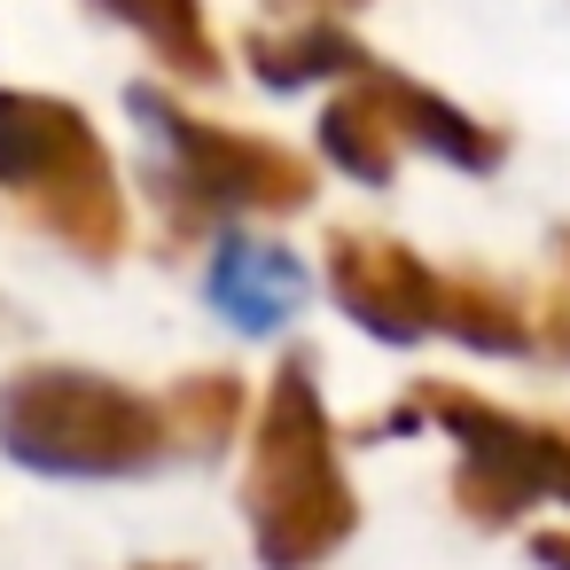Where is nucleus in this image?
Returning <instances> with one entry per match:
<instances>
[{
  "mask_svg": "<svg viewBox=\"0 0 570 570\" xmlns=\"http://www.w3.org/2000/svg\"><path fill=\"white\" fill-rule=\"evenodd\" d=\"M258 531H266V554H274L282 570H305L313 554H328V547L352 531V492H344V476H336L328 422H321V399H313L305 367H289L282 391H274V406H266Z\"/></svg>",
  "mask_w": 570,
  "mask_h": 570,
  "instance_id": "1",
  "label": "nucleus"
},
{
  "mask_svg": "<svg viewBox=\"0 0 570 570\" xmlns=\"http://www.w3.org/2000/svg\"><path fill=\"white\" fill-rule=\"evenodd\" d=\"M414 406H430V414L461 438L453 500H461V515H476L484 531L515 523V515L539 508V500H562V508H570V438H562V430L523 422V414H500L492 399L453 391V383H430Z\"/></svg>",
  "mask_w": 570,
  "mask_h": 570,
  "instance_id": "2",
  "label": "nucleus"
},
{
  "mask_svg": "<svg viewBox=\"0 0 570 570\" xmlns=\"http://www.w3.org/2000/svg\"><path fill=\"white\" fill-rule=\"evenodd\" d=\"M336 297L352 305L360 328L414 344V336H445V297L453 274L422 266L406 243H375V235H344L336 243Z\"/></svg>",
  "mask_w": 570,
  "mask_h": 570,
  "instance_id": "3",
  "label": "nucleus"
},
{
  "mask_svg": "<svg viewBox=\"0 0 570 570\" xmlns=\"http://www.w3.org/2000/svg\"><path fill=\"white\" fill-rule=\"evenodd\" d=\"M219 297L243 328H274L297 297H305V274L282 258V250H258V243H227L219 258Z\"/></svg>",
  "mask_w": 570,
  "mask_h": 570,
  "instance_id": "4",
  "label": "nucleus"
},
{
  "mask_svg": "<svg viewBox=\"0 0 570 570\" xmlns=\"http://www.w3.org/2000/svg\"><path fill=\"white\" fill-rule=\"evenodd\" d=\"M313 71H367V56L336 32H305L297 48H266V79H313Z\"/></svg>",
  "mask_w": 570,
  "mask_h": 570,
  "instance_id": "5",
  "label": "nucleus"
},
{
  "mask_svg": "<svg viewBox=\"0 0 570 570\" xmlns=\"http://www.w3.org/2000/svg\"><path fill=\"white\" fill-rule=\"evenodd\" d=\"M531 336H547L562 360H570V250H562V282H554V297H547V313L531 321Z\"/></svg>",
  "mask_w": 570,
  "mask_h": 570,
  "instance_id": "6",
  "label": "nucleus"
},
{
  "mask_svg": "<svg viewBox=\"0 0 570 570\" xmlns=\"http://www.w3.org/2000/svg\"><path fill=\"white\" fill-rule=\"evenodd\" d=\"M531 554H539L547 570H570V531H539V539H531Z\"/></svg>",
  "mask_w": 570,
  "mask_h": 570,
  "instance_id": "7",
  "label": "nucleus"
},
{
  "mask_svg": "<svg viewBox=\"0 0 570 570\" xmlns=\"http://www.w3.org/2000/svg\"><path fill=\"white\" fill-rule=\"evenodd\" d=\"M305 9H360V0H305Z\"/></svg>",
  "mask_w": 570,
  "mask_h": 570,
  "instance_id": "8",
  "label": "nucleus"
}]
</instances>
